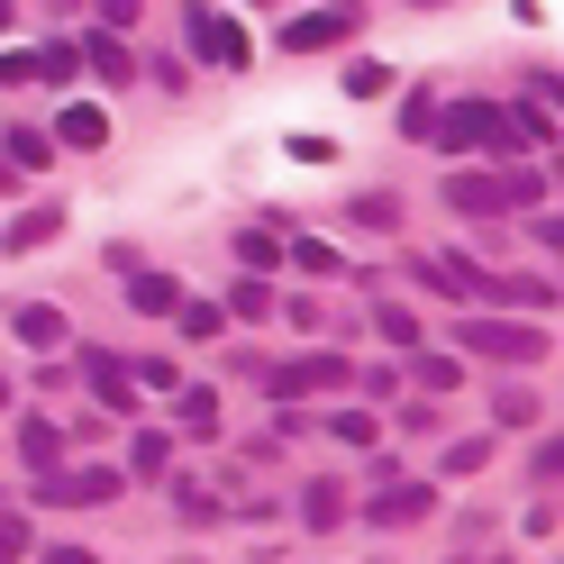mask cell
<instances>
[{
	"label": "cell",
	"mask_w": 564,
	"mask_h": 564,
	"mask_svg": "<svg viewBox=\"0 0 564 564\" xmlns=\"http://www.w3.org/2000/svg\"><path fill=\"white\" fill-rule=\"evenodd\" d=\"M173 519H183V528H209V519H219V501H209L200 482H183V474H173Z\"/></svg>",
	"instance_id": "15"
},
{
	"label": "cell",
	"mask_w": 564,
	"mask_h": 564,
	"mask_svg": "<svg viewBox=\"0 0 564 564\" xmlns=\"http://www.w3.org/2000/svg\"><path fill=\"white\" fill-rule=\"evenodd\" d=\"M137 10H147V0H100V19H110V28H128Z\"/></svg>",
	"instance_id": "35"
},
{
	"label": "cell",
	"mask_w": 564,
	"mask_h": 564,
	"mask_svg": "<svg viewBox=\"0 0 564 564\" xmlns=\"http://www.w3.org/2000/svg\"><path fill=\"white\" fill-rule=\"evenodd\" d=\"M74 64H83L74 46H37V83H74Z\"/></svg>",
	"instance_id": "25"
},
{
	"label": "cell",
	"mask_w": 564,
	"mask_h": 564,
	"mask_svg": "<svg viewBox=\"0 0 564 564\" xmlns=\"http://www.w3.org/2000/svg\"><path fill=\"white\" fill-rule=\"evenodd\" d=\"M546 183L538 173H446V209L455 219H510V209H528Z\"/></svg>",
	"instance_id": "2"
},
{
	"label": "cell",
	"mask_w": 564,
	"mask_h": 564,
	"mask_svg": "<svg viewBox=\"0 0 564 564\" xmlns=\"http://www.w3.org/2000/svg\"><path fill=\"white\" fill-rule=\"evenodd\" d=\"M164 465H173V437L147 429V437H137V474H164Z\"/></svg>",
	"instance_id": "28"
},
{
	"label": "cell",
	"mask_w": 564,
	"mask_h": 564,
	"mask_svg": "<svg viewBox=\"0 0 564 564\" xmlns=\"http://www.w3.org/2000/svg\"><path fill=\"white\" fill-rule=\"evenodd\" d=\"M429 119H437V100H429V91H410V100H401V128H410V137H429Z\"/></svg>",
	"instance_id": "31"
},
{
	"label": "cell",
	"mask_w": 564,
	"mask_h": 564,
	"mask_svg": "<svg viewBox=\"0 0 564 564\" xmlns=\"http://www.w3.org/2000/svg\"><path fill=\"white\" fill-rule=\"evenodd\" d=\"M83 373H91V392H100V410H137V382H128V365L110 356V346H83Z\"/></svg>",
	"instance_id": "7"
},
{
	"label": "cell",
	"mask_w": 564,
	"mask_h": 564,
	"mask_svg": "<svg viewBox=\"0 0 564 564\" xmlns=\"http://www.w3.org/2000/svg\"><path fill=\"white\" fill-rule=\"evenodd\" d=\"M0 392H10V373H0Z\"/></svg>",
	"instance_id": "39"
},
{
	"label": "cell",
	"mask_w": 564,
	"mask_h": 564,
	"mask_svg": "<svg viewBox=\"0 0 564 564\" xmlns=\"http://www.w3.org/2000/svg\"><path fill=\"white\" fill-rule=\"evenodd\" d=\"M273 256H282V237H273V219H264V228H237V264H246V273H264Z\"/></svg>",
	"instance_id": "16"
},
{
	"label": "cell",
	"mask_w": 564,
	"mask_h": 564,
	"mask_svg": "<svg viewBox=\"0 0 564 564\" xmlns=\"http://www.w3.org/2000/svg\"><path fill=\"white\" fill-rule=\"evenodd\" d=\"M19 83H37V55H0V91H19Z\"/></svg>",
	"instance_id": "33"
},
{
	"label": "cell",
	"mask_w": 564,
	"mask_h": 564,
	"mask_svg": "<svg viewBox=\"0 0 564 564\" xmlns=\"http://www.w3.org/2000/svg\"><path fill=\"white\" fill-rule=\"evenodd\" d=\"M19 555H28V528H19V519H0V564H19Z\"/></svg>",
	"instance_id": "34"
},
{
	"label": "cell",
	"mask_w": 564,
	"mask_h": 564,
	"mask_svg": "<svg viewBox=\"0 0 564 564\" xmlns=\"http://www.w3.org/2000/svg\"><path fill=\"white\" fill-rule=\"evenodd\" d=\"M256 382H264V401H310V392H337V382H356V365H346L337 346H328V356H292V365H264Z\"/></svg>",
	"instance_id": "3"
},
{
	"label": "cell",
	"mask_w": 564,
	"mask_h": 564,
	"mask_svg": "<svg viewBox=\"0 0 564 564\" xmlns=\"http://www.w3.org/2000/svg\"><path fill=\"white\" fill-rule=\"evenodd\" d=\"M356 28H365L356 0H328V10H301L292 28H282V46H292V55H319V46H346Z\"/></svg>",
	"instance_id": "5"
},
{
	"label": "cell",
	"mask_w": 564,
	"mask_h": 564,
	"mask_svg": "<svg viewBox=\"0 0 564 564\" xmlns=\"http://www.w3.org/2000/svg\"><path fill=\"white\" fill-rule=\"evenodd\" d=\"M183 28H192V55H200V64H246V37H237L219 10H192Z\"/></svg>",
	"instance_id": "8"
},
{
	"label": "cell",
	"mask_w": 564,
	"mask_h": 564,
	"mask_svg": "<svg viewBox=\"0 0 564 564\" xmlns=\"http://www.w3.org/2000/svg\"><path fill=\"white\" fill-rule=\"evenodd\" d=\"M55 137H64V147H110V110H91V100H74V110L55 119Z\"/></svg>",
	"instance_id": "13"
},
{
	"label": "cell",
	"mask_w": 564,
	"mask_h": 564,
	"mask_svg": "<svg viewBox=\"0 0 564 564\" xmlns=\"http://www.w3.org/2000/svg\"><path fill=\"white\" fill-rule=\"evenodd\" d=\"M410 10H446V0H410Z\"/></svg>",
	"instance_id": "38"
},
{
	"label": "cell",
	"mask_w": 564,
	"mask_h": 564,
	"mask_svg": "<svg viewBox=\"0 0 564 564\" xmlns=\"http://www.w3.org/2000/svg\"><path fill=\"white\" fill-rule=\"evenodd\" d=\"M410 373L429 382V392H455V382H465V373H455V356H410Z\"/></svg>",
	"instance_id": "22"
},
{
	"label": "cell",
	"mask_w": 564,
	"mask_h": 564,
	"mask_svg": "<svg viewBox=\"0 0 564 564\" xmlns=\"http://www.w3.org/2000/svg\"><path fill=\"white\" fill-rule=\"evenodd\" d=\"M10 164H19V173L55 164V137H37V128H10Z\"/></svg>",
	"instance_id": "18"
},
{
	"label": "cell",
	"mask_w": 564,
	"mask_h": 564,
	"mask_svg": "<svg viewBox=\"0 0 564 564\" xmlns=\"http://www.w3.org/2000/svg\"><path fill=\"white\" fill-rule=\"evenodd\" d=\"M46 564H91V555L83 546H46Z\"/></svg>",
	"instance_id": "36"
},
{
	"label": "cell",
	"mask_w": 564,
	"mask_h": 564,
	"mask_svg": "<svg viewBox=\"0 0 564 564\" xmlns=\"http://www.w3.org/2000/svg\"><path fill=\"white\" fill-rule=\"evenodd\" d=\"M0 37H10V0H0Z\"/></svg>",
	"instance_id": "37"
},
{
	"label": "cell",
	"mask_w": 564,
	"mask_h": 564,
	"mask_svg": "<svg viewBox=\"0 0 564 564\" xmlns=\"http://www.w3.org/2000/svg\"><path fill=\"white\" fill-rule=\"evenodd\" d=\"M19 337L28 346H64V319H55V310H19Z\"/></svg>",
	"instance_id": "21"
},
{
	"label": "cell",
	"mask_w": 564,
	"mask_h": 564,
	"mask_svg": "<svg viewBox=\"0 0 564 564\" xmlns=\"http://www.w3.org/2000/svg\"><path fill=\"white\" fill-rule=\"evenodd\" d=\"M83 64H91L100 83H128V74H137V64H128V46L110 37V28H100V37H83Z\"/></svg>",
	"instance_id": "14"
},
{
	"label": "cell",
	"mask_w": 564,
	"mask_h": 564,
	"mask_svg": "<svg viewBox=\"0 0 564 564\" xmlns=\"http://www.w3.org/2000/svg\"><path fill=\"white\" fill-rule=\"evenodd\" d=\"M19 455H28V474H55V465H64V429H55V419H28V429H19Z\"/></svg>",
	"instance_id": "12"
},
{
	"label": "cell",
	"mask_w": 564,
	"mask_h": 564,
	"mask_svg": "<svg viewBox=\"0 0 564 564\" xmlns=\"http://www.w3.org/2000/svg\"><path fill=\"white\" fill-rule=\"evenodd\" d=\"M228 310H237V319H264V310H273V292H264V282H237V292H228Z\"/></svg>",
	"instance_id": "26"
},
{
	"label": "cell",
	"mask_w": 564,
	"mask_h": 564,
	"mask_svg": "<svg viewBox=\"0 0 564 564\" xmlns=\"http://www.w3.org/2000/svg\"><path fill=\"white\" fill-rule=\"evenodd\" d=\"M482 455H491L482 437H465V446H446V474H482Z\"/></svg>",
	"instance_id": "32"
},
{
	"label": "cell",
	"mask_w": 564,
	"mask_h": 564,
	"mask_svg": "<svg viewBox=\"0 0 564 564\" xmlns=\"http://www.w3.org/2000/svg\"><path fill=\"white\" fill-rule=\"evenodd\" d=\"M528 474H538V491H555V474H564V446H555V437H546V446H538V455H528Z\"/></svg>",
	"instance_id": "30"
},
{
	"label": "cell",
	"mask_w": 564,
	"mask_h": 564,
	"mask_svg": "<svg viewBox=\"0 0 564 564\" xmlns=\"http://www.w3.org/2000/svg\"><path fill=\"white\" fill-rule=\"evenodd\" d=\"M37 491L55 510H83V501H119V474L110 465H55V474H37Z\"/></svg>",
	"instance_id": "6"
},
{
	"label": "cell",
	"mask_w": 564,
	"mask_h": 564,
	"mask_svg": "<svg viewBox=\"0 0 564 564\" xmlns=\"http://www.w3.org/2000/svg\"><path fill=\"white\" fill-rule=\"evenodd\" d=\"M546 328H519V319H465V356L482 365H546Z\"/></svg>",
	"instance_id": "4"
},
{
	"label": "cell",
	"mask_w": 564,
	"mask_h": 564,
	"mask_svg": "<svg viewBox=\"0 0 564 564\" xmlns=\"http://www.w3.org/2000/svg\"><path fill=\"white\" fill-rule=\"evenodd\" d=\"M64 237V209L55 200H37V209H19L10 228H0V246H10V256H28V246H55Z\"/></svg>",
	"instance_id": "10"
},
{
	"label": "cell",
	"mask_w": 564,
	"mask_h": 564,
	"mask_svg": "<svg viewBox=\"0 0 564 564\" xmlns=\"http://www.w3.org/2000/svg\"><path fill=\"white\" fill-rule=\"evenodd\" d=\"M292 264H301V273H337V256H328L319 237H292Z\"/></svg>",
	"instance_id": "27"
},
{
	"label": "cell",
	"mask_w": 564,
	"mask_h": 564,
	"mask_svg": "<svg viewBox=\"0 0 564 564\" xmlns=\"http://www.w3.org/2000/svg\"><path fill=\"white\" fill-rule=\"evenodd\" d=\"M301 519H310V528H337V519H346V491H337V482H310V491H301Z\"/></svg>",
	"instance_id": "17"
},
{
	"label": "cell",
	"mask_w": 564,
	"mask_h": 564,
	"mask_svg": "<svg viewBox=\"0 0 564 564\" xmlns=\"http://www.w3.org/2000/svg\"><path fill=\"white\" fill-rule=\"evenodd\" d=\"M429 510H437V491H429V482H392V491L373 501V528H419Z\"/></svg>",
	"instance_id": "9"
},
{
	"label": "cell",
	"mask_w": 564,
	"mask_h": 564,
	"mask_svg": "<svg viewBox=\"0 0 564 564\" xmlns=\"http://www.w3.org/2000/svg\"><path fill=\"white\" fill-rule=\"evenodd\" d=\"M429 137H437V147L446 155H528V137H519V119L510 110H482V100H455V110L446 119H429Z\"/></svg>",
	"instance_id": "1"
},
{
	"label": "cell",
	"mask_w": 564,
	"mask_h": 564,
	"mask_svg": "<svg viewBox=\"0 0 564 564\" xmlns=\"http://www.w3.org/2000/svg\"><path fill=\"white\" fill-rule=\"evenodd\" d=\"M392 219H401L392 192H365V200H356V228H392Z\"/></svg>",
	"instance_id": "23"
},
{
	"label": "cell",
	"mask_w": 564,
	"mask_h": 564,
	"mask_svg": "<svg viewBox=\"0 0 564 564\" xmlns=\"http://www.w3.org/2000/svg\"><path fill=\"white\" fill-rule=\"evenodd\" d=\"M183 429H192V437L219 429V392H200V382H192V392H183Z\"/></svg>",
	"instance_id": "19"
},
{
	"label": "cell",
	"mask_w": 564,
	"mask_h": 564,
	"mask_svg": "<svg viewBox=\"0 0 564 564\" xmlns=\"http://www.w3.org/2000/svg\"><path fill=\"white\" fill-rule=\"evenodd\" d=\"M346 91H356V100H382V91H392V74H382V64H356V74H346Z\"/></svg>",
	"instance_id": "29"
},
{
	"label": "cell",
	"mask_w": 564,
	"mask_h": 564,
	"mask_svg": "<svg viewBox=\"0 0 564 564\" xmlns=\"http://www.w3.org/2000/svg\"><path fill=\"white\" fill-rule=\"evenodd\" d=\"M373 328H382V337H392V346H419V319H410V310H401V301H382V310H373Z\"/></svg>",
	"instance_id": "20"
},
{
	"label": "cell",
	"mask_w": 564,
	"mask_h": 564,
	"mask_svg": "<svg viewBox=\"0 0 564 564\" xmlns=\"http://www.w3.org/2000/svg\"><path fill=\"white\" fill-rule=\"evenodd\" d=\"M173 301H183V282H164V273H137V264H128V310H147V319H173Z\"/></svg>",
	"instance_id": "11"
},
{
	"label": "cell",
	"mask_w": 564,
	"mask_h": 564,
	"mask_svg": "<svg viewBox=\"0 0 564 564\" xmlns=\"http://www.w3.org/2000/svg\"><path fill=\"white\" fill-rule=\"evenodd\" d=\"M328 437H337V446H373V419H365V410H337Z\"/></svg>",
	"instance_id": "24"
}]
</instances>
